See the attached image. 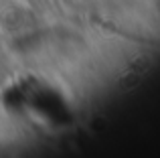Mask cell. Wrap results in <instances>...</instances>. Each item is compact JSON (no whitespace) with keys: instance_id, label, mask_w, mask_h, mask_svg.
Segmentation results:
<instances>
[{"instance_id":"6da1fadb","label":"cell","mask_w":160,"mask_h":158,"mask_svg":"<svg viewBox=\"0 0 160 158\" xmlns=\"http://www.w3.org/2000/svg\"><path fill=\"white\" fill-rule=\"evenodd\" d=\"M2 107L8 116L47 132L73 126L75 107L61 85L41 75H18L2 89Z\"/></svg>"}]
</instances>
